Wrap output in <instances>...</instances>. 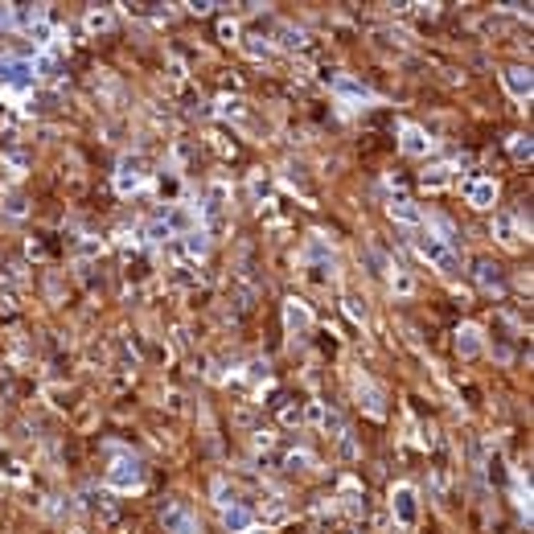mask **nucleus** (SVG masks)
Returning <instances> with one entry per match:
<instances>
[{"mask_svg": "<svg viewBox=\"0 0 534 534\" xmlns=\"http://www.w3.org/2000/svg\"><path fill=\"white\" fill-rule=\"evenodd\" d=\"M456 350H460V358H477L481 353V329L477 325H460L456 329Z\"/></svg>", "mask_w": 534, "mask_h": 534, "instance_id": "9b49d317", "label": "nucleus"}, {"mask_svg": "<svg viewBox=\"0 0 534 534\" xmlns=\"http://www.w3.org/2000/svg\"><path fill=\"white\" fill-rule=\"evenodd\" d=\"M148 234L156 238V243H161V238H168L173 231H168V222H152V226H148Z\"/></svg>", "mask_w": 534, "mask_h": 534, "instance_id": "393cba45", "label": "nucleus"}, {"mask_svg": "<svg viewBox=\"0 0 534 534\" xmlns=\"http://www.w3.org/2000/svg\"><path fill=\"white\" fill-rule=\"evenodd\" d=\"M501 83H505V91H510L518 103H526V99H530V91H534V79H530V70H526V66H510L505 74H501Z\"/></svg>", "mask_w": 534, "mask_h": 534, "instance_id": "423d86ee", "label": "nucleus"}, {"mask_svg": "<svg viewBox=\"0 0 534 534\" xmlns=\"http://www.w3.org/2000/svg\"><path fill=\"white\" fill-rule=\"evenodd\" d=\"M313 415L321 419V428H325V432H333V435H341V432H346V423H341V415H337V411H321V407H317Z\"/></svg>", "mask_w": 534, "mask_h": 534, "instance_id": "a211bd4d", "label": "nucleus"}, {"mask_svg": "<svg viewBox=\"0 0 534 534\" xmlns=\"http://www.w3.org/2000/svg\"><path fill=\"white\" fill-rule=\"evenodd\" d=\"M493 234H498V243H505V247H522V238H526V234L518 231V222L510 214L493 218Z\"/></svg>", "mask_w": 534, "mask_h": 534, "instance_id": "9d476101", "label": "nucleus"}, {"mask_svg": "<svg viewBox=\"0 0 534 534\" xmlns=\"http://www.w3.org/2000/svg\"><path fill=\"white\" fill-rule=\"evenodd\" d=\"M477 284H481L485 292H498L501 288V267L489 263V259H481V263H477Z\"/></svg>", "mask_w": 534, "mask_h": 534, "instance_id": "ddd939ff", "label": "nucleus"}, {"mask_svg": "<svg viewBox=\"0 0 534 534\" xmlns=\"http://www.w3.org/2000/svg\"><path fill=\"white\" fill-rule=\"evenodd\" d=\"M346 313H350L353 321H366V313H362V308H358V301H353V296H350V301H346Z\"/></svg>", "mask_w": 534, "mask_h": 534, "instance_id": "cd10ccee", "label": "nucleus"}, {"mask_svg": "<svg viewBox=\"0 0 534 534\" xmlns=\"http://www.w3.org/2000/svg\"><path fill=\"white\" fill-rule=\"evenodd\" d=\"M161 526H165V534H193V514L181 501H165L161 505Z\"/></svg>", "mask_w": 534, "mask_h": 534, "instance_id": "39448f33", "label": "nucleus"}, {"mask_svg": "<svg viewBox=\"0 0 534 534\" xmlns=\"http://www.w3.org/2000/svg\"><path fill=\"white\" fill-rule=\"evenodd\" d=\"M218 34L226 37V41H234V37H238V25H234V21H222V29H218Z\"/></svg>", "mask_w": 534, "mask_h": 534, "instance_id": "a878e982", "label": "nucleus"}, {"mask_svg": "<svg viewBox=\"0 0 534 534\" xmlns=\"http://www.w3.org/2000/svg\"><path fill=\"white\" fill-rule=\"evenodd\" d=\"M214 498H218V505H222V510L238 505V493H234V489H231L226 481H218V485H214Z\"/></svg>", "mask_w": 534, "mask_h": 534, "instance_id": "412c9836", "label": "nucleus"}, {"mask_svg": "<svg viewBox=\"0 0 534 534\" xmlns=\"http://www.w3.org/2000/svg\"><path fill=\"white\" fill-rule=\"evenodd\" d=\"M222 522H226V530H231V534H243V530H251L255 518H251V510L238 501V505H231V510H222Z\"/></svg>", "mask_w": 534, "mask_h": 534, "instance_id": "f8f14e48", "label": "nucleus"}, {"mask_svg": "<svg viewBox=\"0 0 534 534\" xmlns=\"http://www.w3.org/2000/svg\"><path fill=\"white\" fill-rule=\"evenodd\" d=\"M530 136H510V156L514 161H530Z\"/></svg>", "mask_w": 534, "mask_h": 534, "instance_id": "6ab92c4d", "label": "nucleus"}, {"mask_svg": "<svg viewBox=\"0 0 534 534\" xmlns=\"http://www.w3.org/2000/svg\"><path fill=\"white\" fill-rule=\"evenodd\" d=\"M403 152H407V156H428V152H432L428 132L415 128V124H403Z\"/></svg>", "mask_w": 534, "mask_h": 534, "instance_id": "6e6552de", "label": "nucleus"}, {"mask_svg": "<svg viewBox=\"0 0 534 534\" xmlns=\"http://www.w3.org/2000/svg\"><path fill=\"white\" fill-rule=\"evenodd\" d=\"M391 514H395V522H403V526H415L419 501H415V489H411V485H395V489H391Z\"/></svg>", "mask_w": 534, "mask_h": 534, "instance_id": "7ed1b4c3", "label": "nucleus"}, {"mask_svg": "<svg viewBox=\"0 0 534 534\" xmlns=\"http://www.w3.org/2000/svg\"><path fill=\"white\" fill-rule=\"evenodd\" d=\"M140 161L136 156H128V161H119V173H116V189L119 193H136L140 189V181H144V173H140Z\"/></svg>", "mask_w": 534, "mask_h": 534, "instance_id": "0eeeda50", "label": "nucleus"}, {"mask_svg": "<svg viewBox=\"0 0 534 534\" xmlns=\"http://www.w3.org/2000/svg\"><path fill=\"white\" fill-rule=\"evenodd\" d=\"M358 399H366V411H370V415H383V395H378L370 383L358 386Z\"/></svg>", "mask_w": 534, "mask_h": 534, "instance_id": "f3484780", "label": "nucleus"}, {"mask_svg": "<svg viewBox=\"0 0 534 534\" xmlns=\"http://www.w3.org/2000/svg\"><path fill=\"white\" fill-rule=\"evenodd\" d=\"M185 243H181V251L185 255H193V259H198V255H206V247H210V243H206V234L201 231H189V234H181Z\"/></svg>", "mask_w": 534, "mask_h": 534, "instance_id": "dca6fc26", "label": "nucleus"}, {"mask_svg": "<svg viewBox=\"0 0 534 534\" xmlns=\"http://www.w3.org/2000/svg\"><path fill=\"white\" fill-rule=\"evenodd\" d=\"M86 25H91V29H107V25H111V17H107V13H91V17H86Z\"/></svg>", "mask_w": 534, "mask_h": 534, "instance_id": "b1692460", "label": "nucleus"}, {"mask_svg": "<svg viewBox=\"0 0 534 534\" xmlns=\"http://www.w3.org/2000/svg\"><path fill=\"white\" fill-rule=\"evenodd\" d=\"M415 251L435 267V271H456V263H460V259H456V251H452L444 238H435V234H419V238H415Z\"/></svg>", "mask_w": 534, "mask_h": 534, "instance_id": "f257e3e1", "label": "nucleus"}, {"mask_svg": "<svg viewBox=\"0 0 534 534\" xmlns=\"http://www.w3.org/2000/svg\"><path fill=\"white\" fill-rule=\"evenodd\" d=\"M284 325H288V333H308V325H313V317H308V304H301V301H288L284 304Z\"/></svg>", "mask_w": 534, "mask_h": 534, "instance_id": "1a4fd4ad", "label": "nucleus"}, {"mask_svg": "<svg viewBox=\"0 0 534 534\" xmlns=\"http://www.w3.org/2000/svg\"><path fill=\"white\" fill-rule=\"evenodd\" d=\"M9 214H13V218H21V214H25V206H21V198H9Z\"/></svg>", "mask_w": 534, "mask_h": 534, "instance_id": "c85d7f7f", "label": "nucleus"}, {"mask_svg": "<svg viewBox=\"0 0 534 534\" xmlns=\"http://www.w3.org/2000/svg\"><path fill=\"white\" fill-rule=\"evenodd\" d=\"M333 86H337V95H346V99H358V103H370V99H374V91H370V86L350 83V79H333Z\"/></svg>", "mask_w": 534, "mask_h": 534, "instance_id": "4468645a", "label": "nucleus"}, {"mask_svg": "<svg viewBox=\"0 0 534 534\" xmlns=\"http://www.w3.org/2000/svg\"><path fill=\"white\" fill-rule=\"evenodd\" d=\"M107 485L119 489V493L140 489V485H144V468H140V460H136V456H119L116 465L107 468Z\"/></svg>", "mask_w": 534, "mask_h": 534, "instance_id": "f03ea898", "label": "nucleus"}, {"mask_svg": "<svg viewBox=\"0 0 534 534\" xmlns=\"http://www.w3.org/2000/svg\"><path fill=\"white\" fill-rule=\"evenodd\" d=\"M444 181H448V168H435L432 177H423V185H428V189H440Z\"/></svg>", "mask_w": 534, "mask_h": 534, "instance_id": "5701e85b", "label": "nucleus"}, {"mask_svg": "<svg viewBox=\"0 0 534 534\" xmlns=\"http://www.w3.org/2000/svg\"><path fill=\"white\" fill-rule=\"evenodd\" d=\"M391 284H395V292H399V296H411V292H415V280H411V276H407L403 267H395V276H391Z\"/></svg>", "mask_w": 534, "mask_h": 534, "instance_id": "aec40b11", "label": "nucleus"}, {"mask_svg": "<svg viewBox=\"0 0 534 534\" xmlns=\"http://www.w3.org/2000/svg\"><path fill=\"white\" fill-rule=\"evenodd\" d=\"M465 201L477 206V210H493V201H498V181H493V177H473V181H465Z\"/></svg>", "mask_w": 534, "mask_h": 534, "instance_id": "20e7f679", "label": "nucleus"}, {"mask_svg": "<svg viewBox=\"0 0 534 534\" xmlns=\"http://www.w3.org/2000/svg\"><path fill=\"white\" fill-rule=\"evenodd\" d=\"M284 518H288V510H284V505H271V510H267V518H263V526H280Z\"/></svg>", "mask_w": 534, "mask_h": 534, "instance_id": "4be33fe9", "label": "nucleus"}, {"mask_svg": "<svg viewBox=\"0 0 534 534\" xmlns=\"http://www.w3.org/2000/svg\"><path fill=\"white\" fill-rule=\"evenodd\" d=\"M284 465H288V468H304V465H308V456H304V452H292Z\"/></svg>", "mask_w": 534, "mask_h": 534, "instance_id": "bb28decb", "label": "nucleus"}, {"mask_svg": "<svg viewBox=\"0 0 534 534\" xmlns=\"http://www.w3.org/2000/svg\"><path fill=\"white\" fill-rule=\"evenodd\" d=\"M391 218H395V222H407V226H419V218H423V214H419L411 201L399 198V201H391Z\"/></svg>", "mask_w": 534, "mask_h": 534, "instance_id": "2eb2a0df", "label": "nucleus"}]
</instances>
